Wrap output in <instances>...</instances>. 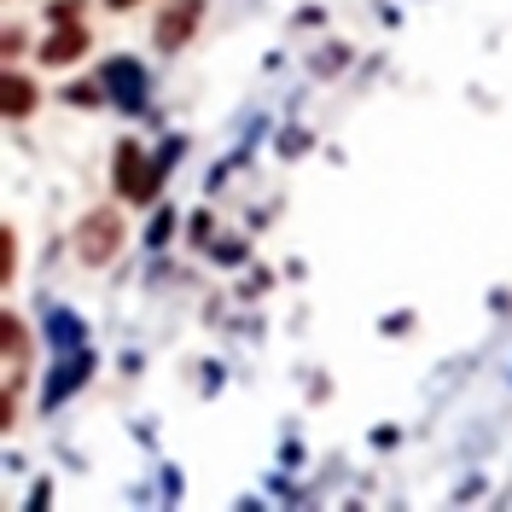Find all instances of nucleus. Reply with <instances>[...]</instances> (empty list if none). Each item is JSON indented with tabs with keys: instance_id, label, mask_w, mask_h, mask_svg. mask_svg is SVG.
<instances>
[{
	"instance_id": "nucleus-1",
	"label": "nucleus",
	"mask_w": 512,
	"mask_h": 512,
	"mask_svg": "<svg viewBox=\"0 0 512 512\" xmlns=\"http://www.w3.org/2000/svg\"><path fill=\"white\" fill-rule=\"evenodd\" d=\"M117 192H123V198H134V204H146V198L158 192V163L146 158L134 140H128V146H117Z\"/></svg>"
},
{
	"instance_id": "nucleus-2",
	"label": "nucleus",
	"mask_w": 512,
	"mask_h": 512,
	"mask_svg": "<svg viewBox=\"0 0 512 512\" xmlns=\"http://www.w3.org/2000/svg\"><path fill=\"white\" fill-rule=\"evenodd\" d=\"M117 245H123V222L111 216V210H94L88 222H82V262H111L117 256Z\"/></svg>"
},
{
	"instance_id": "nucleus-3",
	"label": "nucleus",
	"mask_w": 512,
	"mask_h": 512,
	"mask_svg": "<svg viewBox=\"0 0 512 512\" xmlns=\"http://www.w3.org/2000/svg\"><path fill=\"white\" fill-rule=\"evenodd\" d=\"M192 30H198V0H175V6L163 12V24H158V47L163 53H175Z\"/></svg>"
},
{
	"instance_id": "nucleus-4",
	"label": "nucleus",
	"mask_w": 512,
	"mask_h": 512,
	"mask_svg": "<svg viewBox=\"0 0 512 512\" xmlns=\"http://www.w3.org/2000/svg\"><path fill=\"white\" fill-rule=\"evenodd\" d=\"M82 47H88V30H76V24H70V30H59L47 47H41V59H47V64H70Z\"/></svg>"
},
{
	"instance_id": "nucleus-5",
	"label": "nucleus",
	"mask_w": 512,
	"mask_h": 512,
	"mask_svg": "<svg viewBox=\"0 0 512 512\" xmlns=\"http://www.w3.org/2000/svg\"><path fill=\"white\" fill-rule=\"evenodd\" d=\"M105 82H111L117 94H128V105H134V94H140V70H128V64H111V70H105Z\"/></svg>"
},
{
	"instance_id": "nucleus-6",
	"label": "nucleus",
	"mask_w": 512,
	"mask_h": 512,
	"mask_svg": "<svg viewBox=\"0 0 512 512\" xmlns=\"http://www.w3.org/2000/svg\"><path fill=\"white\" fill-rule=\"evenodd\" d=\"M6 111H12V117L30 111V82H24V76H6Z\"/></svg>"
},
{
	"instance_id": "nucleus-7",
	"label": "nucleus",
	"mask_w": 512,
	"mask_h": 512,
	"mask_svg": "<svg viewBox=\"0 0 512 512\" xmlns=\"http://www.w3.org/2000/svg\"><path fill=\"white\" fill-rule=\"evenodd\" d=\"M111 6H134V0H111Z\"/></svg>"
}]
</instances>
